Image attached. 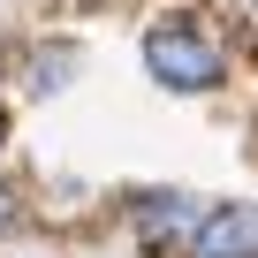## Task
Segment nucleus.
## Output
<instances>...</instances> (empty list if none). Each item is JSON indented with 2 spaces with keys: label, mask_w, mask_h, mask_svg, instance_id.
Segmentation results:
<instances>
[{
  "label": "nucleus",
  "mask_w": 258,
  "mask_h": 258,
  "mask_svg": "<svg viewBox=\"0 0 258 258\" xmlns=\"http://www.w3.org/2000/svg\"><path fill=\"white\" fill-rule=\"evenodd\" d=\"M61 84H69V46L38 53V76H31V91H61Z\"/></svg>",
  "instance_id": "obj_4"
},
{
  "label": "nucleus",
  "mask_w": 258,
  "mask_h": 258,
  "mask_svg": "<svg viewBox=\"0 0 258 258\" xmlns=\"http://www.w3.org/2000/svg\"><path fill=\"white\" fill-rule=\"evenodd\" d=\"M0 137H8V121H0Z\"/></svg>",
  "instance_id": "obj_6"
},
{
  "label": "nucleus",
  "mask_w": 258,
  "mask_h": 258,
  "mask_svg": "<svg viewBox=\"0 0 258 258\" xmlns=\"http://www.w3.org/2000/svg\"><path fill=\"white\" fill-rule=\"evenodd\" d=\"M145 69L167 84V91H213L220 84V46L190 23V16H167L145 31Z\"/></svg>",
  "instance_id": "obj_1"
},
{
  "label": "nucleus",
  "mask_w": 258,
  "mask_h": 258,
  "mask_svg": "<svg viewBox=\"0 0 258 258\" xmlns=\"http://www.w3.org/2000/svg\"><path fill=\"white\" fill-rule=\"evenodd\" d=\"M198 220H205V205H198V198H182V190H152V198H137V213H129V228H137V250H152V258L190 250Z\"/></svg>",
  "instance_id": "obj_2"
},
{
  "label": "nucleus",
  "mask_w": 258,
  "mask_h": 258,
  "mask_svg": "<svg viewBox=\"0 0 258 258\" xmlns=\"http://www.w3.org/2000/svg\"><path fill=\"white\" fill-rule=\"evenodd\" d=\"M16 220H23V205H16V190H8V182H0V235H8Z\"/></svg>",
  "instance_id": "obj_5"
},
{
  "label": "nucleus",
  "mask_w": 258,
  "mask_h": 258,
  "mask_svg": "<svg viewBox=\"0 0 258 258\" xmlns=\"http://www.w3.org/2000/svg\"><path fill=\"white\" fill-rule=\"evenodd\" d=\"M190 258H258V205H243V198L213 205L190 235Z\"/></svg>",
  "instance_id": "obj_3"
}]
</instances>
